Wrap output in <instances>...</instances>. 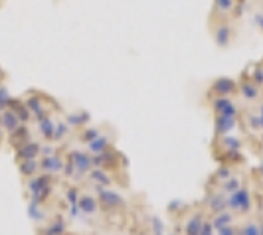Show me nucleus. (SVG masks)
I'll list each match as a JSON object with an SVG mask.
<instances>
[{
  "mask_svg": "<svg viewBox=\"0 0 263 235\" xmlns=\"http://www.w3.org/2000/svg\"><path fill=\"white\" fill-rule=\"evenodd\" d=\"M20 125H22L20 119L16 117V113H14L10 107L4 109V111H0V129H2V131H6L10 134V132L16 131Z\"/></svg>",
  "mask_w": 263,
  "mask_h": 235,
  "instance_id": "obj_1",
  "label": "nucleus"
},
{
  "mask_svg": "<svg viewBox=\"0 0 263 235\" xmlns=\"http://www.w3.org/2000/svg\"><path fill=\"white\" fill-rule=\"evenodd\" d=\"M66 164L58 158V154H52V156H44L40 160V170L46 172V174H53V172H60Z\"/></svg>",
  "mask_w": 263,
  "mask_h": 235,
  "instance_id": "obj_2",
  "label": "nucleus"
},
{
  "mask_svg": "<svg viewBox=\"0 0 263 235\" xmlns=\"http://www.w3.org/2000/svg\"><path fill=\"white\" fill-rule=\"evenodd\" d=\"M18 160H32V158L40 156V144L34 143V141H28L26 144L18 146Z\"/></svg>",
  "mask_w": 263,
  "mask_h": 235,
  "instance_id": "obj_3",
  "label": "nucleus"
},
{
  "mask_svg": "<svg viewBox=\"0 0 263 235\" xmlns=\"http://www.w3.org/2000/svg\"><path fill=\"white\" fill-rule=\"evenodd\" d=\"M214 111L218 115H228V117H236V105L234 101H230L228 97H218L214 101Z\"/></svg>",
  "mask_w": 263,
  "mask_h": 235,
  "instance_id": "obj_4",
  "label": "nucleus"
},
{
  "mask_svg": "<svg viewBox=\"0 0 263 235\" xmlns=\"http://www.w3.org/2000/svg\"><path fill=\"white\" fill-rule=\"evenodd\" d=\"M212 91L216 93L218 97H228L230 93L236 91V81H232V79H218V81H214Z\"/></svg>",
  "mask_w": 263,
  "mask_h": 235,
  "instance_id": "obj_5",
  "label": "nucleus"
},
{
  "mask_svg": "<svg viewBox=\"0 0 263 235\" xmlns=\"http://www.w3.org/2000/svg\"><path fill=\"white\" fill-rule=\"evenodd\" d=\"M28 141H32V139H30V131H28L26 125H20L16 131L10 132V143L14 144V148H18V146L26 144Z\"/></svg>",
  "mask_w": 263,
  "mask_h": 235,
  "instance_id": "obj_6",
  "label": "nucleus"
},
{
  "mask_svg": "<svg viewBox=\"0 0 263 235\" xmlns=\"http://www.w3.org/2000/svg\"><path fill=\"white\" fill-rule=\"evenodd\" d=\"M20 172L24 178H32L40 172V160L38 158H32V160H20Z\"/></svg>",
  "mask_w": 263,
  "mask_h": 235,
  "instance_id": "obj_7",
  "label": "nucleus"
},
{
  "mask_svg": "<svg viewBox=\"0 0 263 235\" xmlns=\"http://www.w3.org/2000/svg\"><path fill=\"white\" fill-rule=\"evenodd\" d=\"M234 127H236V117L218 115V119H216V131H218V134L226 136V132H230Z\"/></svg>",
  "mask_w": 263,
  "mask_h": 235,
  "instance_id": "obj_8",
  "label": "nucleus"
},
{
  "mask_svg": "<svg viewBox=\"0 0 263 235\" xmlns=\"http://www.w3.org/2000/svg\"><path fill=\"white\" fill-rule=\"evenodd\" d=\"M78 202H79V208L83 209L85 213H95V211H97V208H99L97 200H95L93 196H87V194H85V196L79 198Z\"/></svg>",
  "mask_w": 263,
  "mask_h": 235,
  "instance_id": "obj_9",
  "label": "nucleus"
},
{
  "mask_svg": "<svg viewBox=\"0 0 263 235\" xmlns=\"http://www.w3.org/2000/svg\"><path fill=\"white\" fill-rule=\"evenodd\" d=\"M202 233V216H194L192 220L186 222V235H200Z\"/></svg>",
  "mask_w": 263,
  "mask_h": 235,
  "instance_id": "obj_10",
  "label": "nucleus"
},
{
  "mask_svg": "<svg viewBox=\"0 0 263 235\" xmlns=\"http://www.w3.org/2000/svg\"><path fill=\"white\" fill-rule=\"evenodd\" d=\"M241 93H243L248 99H255V97H257V93H259V87H257V83L241 85Z\"/></svg>",
  "mask_w": 263,
  "mask_h": 235,
  "instance_id": "obj_11",
  "label": "nucleus"
},
{
  "mask_svg": "<svg viewBox=\"0 0 263 235\" xmlns=\"http://www.w3.org/2000/svg\"><path fill=\"white\" fill-rule=\"evenodd\" d=\"M216 8L220 12H232L234 10V0H216Z\"/></svg>",
  "mask_w": 263,
  "mask_h": 235,
  "instance_id": "obj_12",
  "label": "nucleus"
},
{
  "mask_svg": "<svg viewBox=\"0 0 263 235\" xmlns=\"http://www.w3.org/2000/svg\"><path fill=\"white\" fill-rule=\"evenodd\" d=\"M224 190L226 192H232V194L237 192V190H239V180H237V178H234V180H232V178H230V180H226Z\"/></svg>",
  "mask_w": 263,
  "mask_h": 235,
  "instance_id": "obj_13",
  "label": "nucleus"
},
{
  "mask_svg": "<svg viewBox=\"0 0 263 235\" xmlns=\"http://www.w3.org/2000/svg\"><path fill=\"white\" fill-rule=\"evenodd\" d=\"M241 235H261V229H257L255 223H250V225H246L241 229Z\"/></svg>",
  "mask_w": 263,
  "mask_h": 235,
  "instance_id": "obj_14",
  "label": "nucleus"
}]
</instances>
